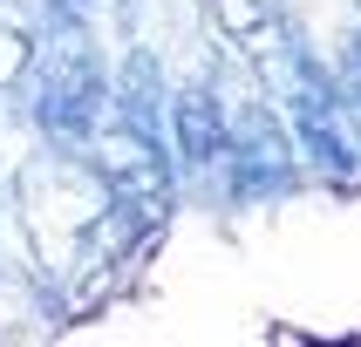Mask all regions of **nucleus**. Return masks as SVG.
Wrapping results in <instances>:
<instances>
[{
  "label": "nucleus",
  "instance_id": "1",
  "mask_svg": "<svg viewBox=\"0 0 361 347\" xmlns=\"http://www.w3.org/2000/svg\"><path fill=\"white\" fill-rule=\"evenodd\" d=\"M14 225H20V245H27V265L55 293L61 320L102 306L116 293V279L130 272V259L150 245L109 204L96 163L82 150H48V157H35L20 170L14 177Z\"/></svg>",
  "mask_w": 361,
  "mask_h": 347
},
{
  "label": "nucleus",
  "instance_id": "5",
  "mask_svg": "<svg viewBox=\"0 0 361 347\" xmlns=\"http://www.w3.org/2000/svg\"><path fill=\"white\" fill-rule=\"evenodd\" d=\"M82 157L96 163L109 204L137 225L143 239H157L164 218H171V204H178V163H171V150H164L157 130H143V122L102 109V122L89 130V143H82Z\"/></svg>",
  "mask_w": 361,
  "mask_h": 347
},
{
  "label": "nucleus",
  "instance_id": "2",
  "mask_svg": "<svg viewBox=\"0 0 361 347\" xmlns=\"http://www.w3.org/2000/svg\"><path fill=\"white\" fill-rule=\"evenodd\" d=\"M204 89H212V109H219V170H212V191L225 204H259V198L300 191L307 163L293 150V137H286V122L273 116L252 61L225 48L212 61V75H204Z\"/></svg>",
  "mask_w": 361,
  "mask_h": 347
},
{
  "label": "nucleus",
  "instance_id": "7",
  "mask_svg": "<svg viewBox=\"0 0 361 347\" xmlns=\"http://www.w3.org/2000/svg\"><path fill=\"white\" fill-rule=\"evenodd\" d=\"M27 48H35V20H20L0 7V96H14L20 68H27Z\"/></svg>",
  "mask_w": 361,
  "mask_h": 347
},
{
  "label": "nucleus",
  "instance_id": "6",
  "mask_svg": "<svg viewBox=\"0 0 361 347\" xmlns=\"http://www.w3.org/2000/svg\"><path fill=\"white\" fill-rule=\"evenodd\" d=\"M204 20H212V34H219L232 55H259L273 34L293 27L286 0H204Z\"/></svg>",
  "mask_w": 361,
  "mask_h": 347
},
{
  "label": "nucleus",
  "instance_id": "8",
  "mask_svg": "<svg viewBox=\"0 0 361 347\" xmlns=\"http://www.w3.org/2000/svg\"><path fill=\"white\" fill-rule=\"evenodd\" d=\"M96 7L102 0H35V20H89L96 27Z\"/></svg>",
  "mask_w": 361,
  "mask_h": 347
},
{
  "label": "nucleus",
  "instance_id": "3",
  "mask_svg": "<svg viewBox=\"0 0 361 347\" xmlns=\"http://www.w3.org/2000/svg\"><path fill=\"white\" fill-rule=\"evenodd\" d=\"M252 61V75H259L266 102H273V116L286 122V137H293V150H300V163H314L327 184H348L361 163V143L348 137V116H341V82H334V68H327L314 48H307L293 27L286 34H273Z\"/></svg>",
  "mask_w": 361,
  "mask_h": 347
},
{
  "label": "nucleus",
  "instance_id": "4",
  "mask_svg": "<svg viewBox=\"0 0 361 347\" xmlns=\"http://www.w3.org/2000/svg\"><path fill=\"white\" fill-rule=\"evenodd\" d=\"M14 96L27 102V122L41 130L48 150H82L109 109V68L96 55V27L89 20H35V48H27Z\"/></svg>",
  "mask_w": 361,
  "mask_h": 347
}]
</instances>
